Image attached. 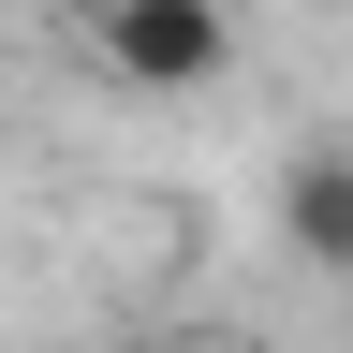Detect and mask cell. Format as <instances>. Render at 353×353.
Wrapping results in <instances>:
<instances>
[{
    "instance_id": "obj_1",
    "label": "cell",
    "mask_w": 353,
    "mask_h": 353,
    "mask_svg": "<svg viewBox=\"0 0 353 353\" xmlns=\"http://www.w3.org/2000/svg\"><path fill=\"white\" fill-rule=\"evenodd\" d=\"M88 59L148 103H192L236 74V0H88Z\"/></svg>"
},
{
    "instance_id": "obj_2",
    "label": "cell",
    "mask_w": 353,
    "mask_h": 353,
    "mask_svg": "<svg viewBox=\"0 0 353 353\" xmlns=\"http://www.w3.org/2000/svg\"><path fill=\"white\" fill-rule=\"evenodd\" d=\"M280 250L353 280V148H339V132H309V148L280 162Z\"/></svg>"
}]
</instances>
